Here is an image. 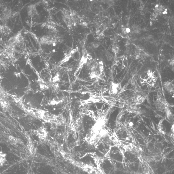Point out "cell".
Listing matches in <instances>:
<instances>
[{"label": "cell", "mask_w": 174, "mask_h": 174, "mask_svg": "<svg viewBox=\"0 0 174 174\" xmlns=\"http://www.w3.org/2000/svg\"><path fill=\"white\" fill-rule=\"evenodd\" d=\"M34 133L41 140L43 141L46 140L49 136V132L44 126H41L37 130H35Z\"/></svg>", "instance_id": "6da1fadb"}, {"label": "cell", "mask_w": 174, "mask_h": 174, "mask_svg": "<svg viewBox=\"0 0 174 174\" xmlns=\"http://www.w3.org/2000/svg\"><path fill=\"white\" fill-rule=\"evenodd\" d=\"M56 37H53L49 35L44 36L40 39V42L42 45H50L56 43Z\"/></svg>", "instance_id": "7a4b0ae2"}, {"label": "cell", "mask_w": 174, "mask_h": 174, "mask_svg": "<svg viewBox=\"0 0 174 174\" xmlns=\"http://www.w3.org/2000/svg\"><path fill=\"white\" fill-rule=\"evenodd\" d=\"M157 107L159 109L163 110L167 108L168 107L167 102L164 99L160 98L156 101Z\"/></svg>", "instance_id": "3957f363"}, {"label": "cell", "mask_w": 174, "mask_h": 174, "mask_svg": "<svg viewBox=\"0 0 174 174\" xmlns=\"http://www.w3.org/2000/svg\"><path fill=\"white\" fill-rule=\"evenodd\" d=\"M164 87L167 91L169 93L174 91V85L173 83L170 82H165L164 83Z\"/></svg>", "instance_id": "277c9868"}, {"label": "cell", "mask_w": 174, "mask_h": 174, "mask_svg": "<svg viewBox=\"0 0 174 174\" xmlns=\"http://www.w3.org/2000/svg\"><path fill=\"white\" fill-rule=\"evenodd\" d=\"M9 140L11 143L13 145H17L18 143H20L22 142L20 139L19 138H16L11 135L9 136Z\"/></svg>", "instance_id": "5b68a950"}, {"label": "cell", "mask_w": 174, "mask_h": 174, "mask_svg": "<svg viewBox=\"0 0 174 174\" xmlns=\"http://www.w3.org/2000/svg\"><path fill=\"white\" fill-rule=\"evenodd\" d=\"M121 89V85L119 84L114 83L111 85V90L112 94L117 93Z\"/></svg>", "instance_id": "8992f818"}, {"label": "cell", "mask_w": 174, "mask_h": 174, "mask_svg": "<svg viewBox=\"0 0 174 174\" xmlns=\"http://www.w3.org/2000/svg\"><path fill=\"white\" fill-rule=\"evenodd\" d=\"M36 7L34 5H30L28 7V13L29 16H34L36 14Z\"/></svg>", "instance_id": "52a82bcc"}, {"label": "cell", "mask_w": 174, "mask_h": 174, "mask_svg": "<svg viewBox=\"0 0 174 174\" xmlns=\"http://www.w3.org/2000/svg\"><path fill=\"white\" fill-rule=\"evenodd\" d=\"M6 160V154L0 151V167L3 166Z\"/></svg>", "instance_id": "ba28073f"}, {"label": "cell", "mask_w": 174, "mask_h": 174, "mask_svg": "<svg viewBox=\"0 0 174 174\" xmlns=\"http://www.w3.org/2000/svg\"><path fill=\"white\" fill-rule=\"evenodd\" d=\"M0 104L4 108L7 109L8 107V102L4 99L0 98Z\"/></svg>", "instance_id": "9c48e42d"}, {"label": "cell", "mask_w": 174, "mask_h": 174, "mask_svg": "<svg viewBox=\"0 0 174 174\" xmlns=\"http://www.w3.org/2000/svg\"><path fill=\"white\" fill-rule=\"evenodd\" d=\"M91 45L93 48H96L99 47V44H98L97 43H92L91 44Z\"/></svg>", "instance_id": "30bf717a"}, {"label": "cell", "mask_w": 174, "mask_h": 174, "mask_svg": "<svg viewBox=\"0 0 174 174\" xmlns=\"http://www.w3.org/2000/svg\"><path fill=\"white\" fill-rule=\"evenodd\" d=\"M130 31H131V30H130V29L129 28H127L126 29H125V32H126V33H130Z\"/></svg>", "instance_id": "8fae6325"}, {"label": "cell", "mask_w": 174, "mask_h": 174, "mask_svg": "<svg viewBox=\"0 0 174 174\" xmlns=\"http://www.w3.org/2000/svg\"><path fill=\"white\" fill-rule=\"evenodd\" d=\"M130 45V43L129 42L127 41L126 43V46H128Z\"/></svg>", "instance_id": "7c38bea8"}, {"label": "cell", "mask_w": 174, "mask_h": 174, "mask_svg": "<svg viewBox=\"0 0 174 174\" xmlns=\"http://www.w3.org/2000/svg\"><path fill=\"white\" fill-rule=\"evenodd\" d=\"M113 26H114V27H115L116 25L115 24H113Z\"/></svg>", "instance_id": "4fadbf2b"}]
</instances>
